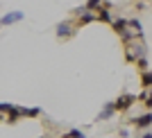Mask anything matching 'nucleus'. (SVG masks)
Listing matches in <instances>:
<instances>
[{"mask_svg": "<svg viewBox=\"0 0 152 138\" xmlns=\"http://www.w3.org/2000/svg\"><path fill=\"white\" fill-rule=\"evenodd\" d=\"M14 109V104H7V102H0V113H9Z\"/></svg>", "mask_w": 152, "mask_h": 138, "instance_id": "13", "label": "nucleus"}, {"mask_svg": "<svg viewBox=\"0 0 152 138\" xmlns=\"http://www.w3.org/2000/svg\"><path fill=\"white\" fill-rule=\"evenodd\" d=\"M139 68H141V70H148V61L143 59V57L139 59Z\"/></svg>", "mask_w": 152, "mask_h": 138, "instance_id": "15", "label": "nucleus"}, {"mask_svg": "<svg viewBox=\"0 0 152 138\" xmlns=\"http://www.w3.org/2000/svg\"><path fill=\"white\" fill-rule=\"evenodd\" d=\"M70 32H73V30H70V23H59V25H57V36L59 38H61V36H70Z\"/></svg>", "mask_w": 152, "mask_h": 138, "instance_id": "4", "label": "nucleus"}, {"mask_svg": "<svg viewBox=\"0 0 152 138\" xmlns=\"http://www.w3.org/2000/svg\"><path fill=\"white\" fill-rule=\"evenodd\" d=\"M93 20H95V16L91 12H86V9H84V14H80V25H89Z\"/></svg>", "mask_w": 152, "mask_h": 138, "instance_id": "6", "label": "nucleus"}, {"mask_svg": "<svg viewBox=\"0 0 152 138\" xmlns=\"http://www.w3.org/2000/svg\"><path fill=\"white\" fill-rule=\"evenodd\" d=\"M125 27H127V20H125V18H118V20H114V30H116V32L125 30Z\"/></svg>", "mask_w": 152, "mask_h": 138, "instance_id": "11", "label": "nucleus"}, {"mask_svg": "<svg viewBox=\"0 0 152 138\" xmlns=\"http://www.w3.org/2000/svg\"><path fill=\"white\" fill-rule=\"evenodd\" d=\"M127 25L134 27V34H139V36L143 34V30H141V20H136V18H134V20H127Z\"/></svg>", "mask_w": 152, "mask_h": 138, "instance_id": "8", "label": "nucleus"}, {"mask_svg": "<svg viewBox=\"0 0 152 138\" xmlns=\"http://www.w3.org/2000/svg\"><path fill=\"white\" fill-rule=\"evenodd\" d=\"M141 82H143V86H152V73L143 70V77H141Z\"/></svg>", "mask_w": 152, "mask_h": 138, "instance_id": "10", "label": "nucleus"}, {"mask_svg": "<svg viewBox=\"0 0 152 138\" xmlns=\"http://www.w3.org/2000/svg\"><path fill=\"white\" fill-rule=\"evenodd\" d=\"M143 97H145V104L152 109V95H143Z\"/></svg>", "mask_w": 152, "mask_h": 138, "instance_id": "16", "label": "nucleus"}, {"mask_svg": "<svg viewBox=\"0 0 152 138\" xmlns=\"http://www.w3.org/2000/svg\"><path fill=\"white\" fill-rule=\"evenodd\" d=\"M41 109H20V115H30V118H37Z\"/></svg>", "mask_w": 152, "mask_h": 138, "instance_id": "9", "label": "nucleus"}, {"mask_svg": "<svg viewBox=\"0 0 152 138\" xmlns=\"http://www.w3.org/2000/svg\"><path fill=\"white\" fill-rule=\"evenodd\" d=\"M143 138H152V134H145V136H143Z\"/></svg>", "mask_w": 152, "mask_h": 138, "instance_id": "17", "label": "nucleus"}, {"mask_svg": "<svg viewBox=\"0 0 152 138\" xmlns=\"http://www.w3.org/2000/svg\"><path fill=\"white\" fill-rule=\"evenodd\" d=\"M23 16H25L23 12H12V14H5V16L0 18V25H12V23H18V20H23Z\"/></svg>", "mask_w": 152, "mask_h": 138, "instance_id": "1", "label": "nucleus"}, {"mask_svg": "<svg viewBox=\"0 0 152 138\" xmlns=\"http://www.w3.org/2000/svg\"><path fill=\"white\" fill-rule=\"evenodd\" d=\"M118 34L123 36V41H132V38H134V32H127V30H121Z\"/></svg>", "mask_w": 152, "mask_h": 138, "instance_id": "12", "label": "nucleus"}, {"mask_svg": "<svg viewBox=\"0 0 152 138\" xmlns=\"http://www.w3.org/2000/svg\"><path fill=\"white\" fill-rule=\"evenodd\" d=\"M114 102H107V107H104V111L100 113V115H98V120H107V118H111V115H114Z\"/></svg>", "mask_w": 152, "mask_h": 138, "instance_id": "5", "label": "nucleus"}, {"mask_svg": "<svg viewBox=\"0 0 152 138\" xmlns=\"http://www.w3.org/2000/svg\"><path fill=\"white\" fill-rule=\"evenodd\" d=\"M136 100L134 95H125V97H118V102H114V109L116 111H123V109H129L132 107V102Z\"/></svg>", "mask_w": 152, "mask_h": 138, "instance_id": "2", "label": "nucleus"}, {"mask_svg": "<svg viewBox=\"0 0 152 138\" xmlns=\"http://www.w3.org/2000/svg\"><path fill=\"white\" fill-rule=\"evenodd\" d=\"M98 18L104 20V23H109V20H111V14H109L107 7H98Z\"/></svg>", "mask_w": 152, "mask_h": 138, "instance_id": "7", "label": "nucleus"}, {"mask_svg": "<svg viewBox=\"0 0 152 138\" xmlns=\"http://www.w3.org/2000/svg\"><path fill=\"white\" fill-rule=\"evenodd\" d=\"M98 5H100V0H89V2H86V9H95Z\"/></svg>", "mask_w": 152, "mask_h": 138, "instance_id": "14", "label": "nucleus"}, {"mask_svg": "<svg viewBox=\"0 0 152 138\" xmlns=\"http://www.w3.org/2000/svg\"><path fill=\"white\" fill-rule=\"evenodd\" d=\"M132 122L136 127H148V125H152V113H145V115H141V118H134Z\"/></svg>", "mask_w": 152, "mask_h": 138, "instance_id": "3", "label": "nucleus"}]
</instances>
